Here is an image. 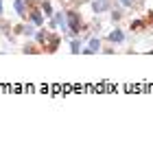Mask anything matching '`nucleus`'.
Listing matches in <instances>:
<instances>
[{
    "label": "nucleus",
    "instance_id": "8",
    "mask_svg": "<svg viewBox=\"0 0 153 142\" xmlns=\"http://www.w3.org/2000/svg\"><path fill=\"white\" fill-rule=\"evenodd\" d=\"M39 9H42V13H44V18H53V2L51 0H39Z\"/></svg>",
    "mask_w": 153,
    "mask_h": 142
},
{
    "label": "nucleus",
    "instance_id": "4",
    "mask_svg": "<svg viewBox=\"0 0 153 142\" xmlns=\"http://www.w3.org/2000/svg\"><path fill=\"white\" fill-rule=\"evenodd\" d=\"M125 39H127V35H125V31H123L118 24L107 33V42H109V44H123Z\"/></svg>",
    "mask_w": 153,
    "mask_h": 142
},
{
    "label": "nucleus",
    "instance_id": "3",
    "mask_svg": "<svg viewBox=\"0 0 153 142\" xmlns=\"http://www.w3.org/2000/svg\"><path fill=\"white\" fill-rule=\"evenodd\" d=\"M53 20H55V24L59 26V33L64 35V37H68V20H66V11L61 9V11H55L53 13Z\"/></svg>",
    "mask_w": 153,
    "mask_h": 142
},
{
    "label": "nucleus",
    "instance_id": "9",
    "mask_svg": "<svg viewBox=\"0 0 153 142\" xmlns=\"http://www.w3.org/2000/svg\"><path fill=\"white\" fill-rule=\"evenodd\" d=\"M81 46H83L81 37H70V53L72 55H81Z\"/></svg>",
    "mask_w": 153,
    "mask_h": 142
},
{
    "label": "nucleus",
    "instance_id": "14",
    "mask_svg": "<svg viewBox=\"0 0 153 142\" xmlns=\"http://www.w3.org/2000/svg\"><path fill=\"white\" fill-rule=\"evenodd\" d=\"M123 4V9H131V0H118Z\"/></svg>",
    "mask_w": 153,
    "mask_h": 142
},
{
    "label": "nucleus",
    "instance_id": "13",
    "mask_svg": "<svg viewBox=\"0 0 153 142\" xmlns=\"http://www.w3.org/2000/svg\"><path fill=\"white\" fill-rule=\"evenodd\" d=\"M101 53H107V55L116 53V51H114V44H112V46H105V48H101Z\"/></svg>",
    "mask_w": 153,
    "mask_h": 142
},
{
    "label": "nucleus",
    "instance_id": "11",
    "mask_svg": "<svg viewBox=\"0 0 153 142\" xmlns=\"http://www.w3.org/2000/svg\"><path fill=\"white\" fill-rule=\"evenodd\" d=\"M22 53H31V55H35V53H42V48H39L37 44H24Z\"/></svg>",
    "mask_w": 153,
    "mask_h": 142
},
{
    "label": "nucleus",
    "instance_id": "5",
    "mask_svg": "<svg viewBox=\"0 0 153 142\" xmlns=\"http://www.w3.org/2000/svg\"><path fill=\"white\" fill-rule=\"evenodd\" d=\"M13 7H16V13L20 16V20H29V4H26V0H16Z\"/></svg>",
    "mask_w": 153,
    "mask_h": 142
},
{
    "label": "nucleus",
    "instance_id": "15",
    "mask_svg": "<svg viewBox=\"0 0 153 142\" xmlns=\"http://www.w3.org/2000/svg\"><path fill=\"white\" fill-rule=\"evenodd\" d=\"M0 18H2V0H0Z\"/></svg>",
    "mask_w": 153,
    "mask_h": 142
},
{
    "label": "nucleus",
    "instance_id": "10",
    "mask_svg": "<svg viewBox=\"0 0 153 142\" xmlns=\"http://www.w3.org/2000/svg\"><path fill=\"white\" fill-rule=\"evenodd\" d=\"M123 9H109V20H112V24H118L123 20Z\"/></svg>",
    "mask_w": 153,
    "mask_h": 142
},
{
    "label": "nucleus",
    "instance_id": "6",
    "mask_svg": "<svg viewBox=\"0 0 153 142\" xmlns=\"http://www.w3.org/2000/svg\"><path fill=\"white\" fill-rule=\"evenodd\" d=\"M129 31H134V33H142V31H147V22H144V18H136V20H131Z\"/></svg>",
    "mask_w": 153,
    "mask_h": 142
},
{
    "label": "nucleus",
    "instance_id": "12",
    "mask_svg": "<svg viewBox=\"0 0 153 142\" xmlns=\"http://www.w3.org/2000/svg\"><path fill=\"white\" fill-rule=\"evenodd\" d=\"M144 22H147V26H153V11L144 13Z\"/></svg>",
    "mask_w": 153,
    "mask_h": 142
},
{
    "label": "nucleus",
    "instance_id": "1",
    "mask_svg": "<svg viewBox=\"0 0 153 142\" xmlns=\"http://www.w3.org/2000/svg\"><path fill=\"white\" fill-rule=\"evenodd\" d=\"M61 37H64L61 33L48 31V35H46V42H44V46H42V53H48V55L57 53V48H59V44H61Z\"/></svg>",
    "mask_w": 153,
    "mask_h": 142
},
{
    "label": "nucleus",
    "instance_id": "7",
    "mask_svg": "<svg viewBox=\"0 0 153 142\" xmlns=\"http://www.w3.org/2000/svg\"><path fill=\"white\" fill-rule=\"evenodd\" d=\"M88 46L92 48L94 55H99L101 48H103V42H101V37H92V35H90V37H88Z\"/></svg>",
    "mask_w": 153,
    "mask_h": 142
},
{
    "label": "nucleus",
    "instance_id": "2",
    "mask_svg": "<svg viewBox=\"0 0 153 142\" xmlns=\"http://www.w3.org/2000/svg\"><path fill=\"white\" fill-rule=\"evenodd\" d=\"M90 7H92L94 16H103V13H109V9H112V0H90Z\"/></svg>",
    "mask_w": 153,
    "mask_h": 142
}]
</instances>
